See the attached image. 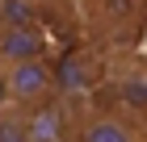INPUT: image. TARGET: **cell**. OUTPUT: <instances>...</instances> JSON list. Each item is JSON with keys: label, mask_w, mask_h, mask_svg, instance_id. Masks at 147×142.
Segmentation results:
<instances>
[{"label": "cell", "mask_w": 147, "mask_h": 142, "mask_svg": "<svg viewBox=\"0 0 147 142\" xmlns=\"http://www.w3.org/2000/svg\"><path fill=\"white\" fill-rule=\"evenodd\" d=\"M71 142H143V138H139V125L130 117H122L113 109H101V113H88V117L76 121Z\"/></svg>", "instance_id": "1"}, {"label": "cell", "mask_w": 147, "mask_h": 142, "mask_svg": "<svg viewBox=\"0 0 147 142\" xmlns=\"http://www.w3.org/2000/svg\"><path fill=\"white\" fill-rule=\"evenodd\" d=\"M46 59V33L38 25H0V67Z\"/></svg>", "instance_id": "2"}, {"label": "cell", "mask_w": 147, "mask_h": 142, "mask_svg": "<svg viewBox=\"0 0 147 142\" xmlns=\"http://www.w3.org/2000/svg\"><path fill=\"white\" fill-rule=\"evenodd\" d=\"M0 142H34L30 117L21 109H0Z\"/></svg>", "instance_id": "3"}, {"label": "cell", "mask_w": 147, "mask_h": 142, "mask_svg": "<svg viewBox=\"0 0 147 142\" xmlns=\"http://www.w3.org/2000/svg\"><path fill=\"white\" fill-rule=\"evenodd\" d=\"M122 100L130 109H143L147 113V75L143 79H122Z\"/></svg>", "instance_id": "4"}]
</instances>
